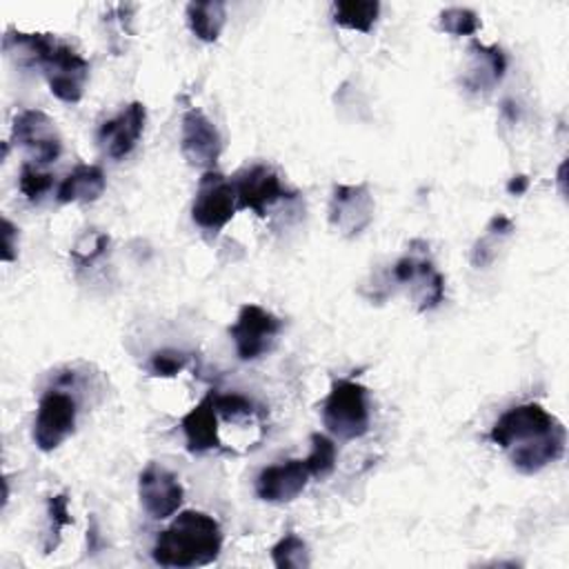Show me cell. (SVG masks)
Here are the masks:
<instances>
[{
	"mask_svg": "<svg viewBox=\"0 0 569 569\" xmlns=\"http://www.w3.org/2000/svg\"><path fill=\"white\" fill-rule=\"evenodd\" d=\"M440 29L451 36H473L480 29V18L467 7H449L440 13Z\"/></svg>",
	"mask_w": 569,
	"mask_h": 569,
	"instance_id": "obj_26",
	"label": "cell"
},
{
	"mask_svg": "<svg viewBox=\"0 0 569 569\" xmlns=\"http://www.w3.org/2000/svg\"><path fill=\"white\" fill-rule=\"evenodd\" d=\"M53 184V176L47 171L36 169L31 162H24L20 167V176H18V187L22 191V196L29 202H38Z\"/></svg>",
	"mask_w": 569,
	"mask_h": 569,
	"instance_id": "obj_27",
	"label": "cell"
},
{
	"mask_svg": "<svg viewBox=\"0 0 569 569\" xmlns=\"http://www.w3.org/2000/svg\"><path fill=\"white\" fill-rule=\"evenodd\" d=\"M280 329L282 320L278 316L258 305H244L240 307L236 322L229 327V333L240 360H256L273 347Z\"/></svg>",
	"mask_w": 569,
	"mask_h": 569,
	"instance_id": "obj_5",
	"label": "cell"
},
{
	"mask_svg": "<svg viewBox=\"0 0 569 569\" xmlns=\"http://www.w3.org/2000/svg\"><path fill=\"white\" fill-rule=\"evenodd\" d=\"M189 362V356L184 351H178V349H160V351H153L151 358H149V371L153 376H160V378H171L176 373H180Z\"/></svg>",
	"mask_w": 569,
	"mask_h": 569,
	"instance_id": "obj_28",
	"label": "cell"
},
{
	"mask_svg": "<svg viewBox=\"0 0 569 569\" xmlns=\"http://www.w3.org/2000/svg\"><path fill=\"white\" fill-rule=\"evenodd\" d=\"M76 427V400L58 389H49L36 411L33 442L40 451L58 449Z\"/></svg>",
	"mask_w": 569,
	"mask_h": 569,
	"instance_id": "obj_6",
	"label": "cell"
},
{
	"mask_svg": "<svg viewBox=\"0 0 569 569\" xmlns=\"http://www.w3.org/2000/svg\"><path fill=\"white\" fill-rule=\"evenodd\" d=\"M180 151L193 167L211 171L222 153V136L218 127L200 111L187 109L180 129Z\"/></svg>",
	"mask_w": 569,
	"mask_h": 569,
	"instance_id": "obj_11",
	"label": "cell"
},
{
	"mask_svg": "<svg viewBox=\"0 0 569 569\" xmlns=\"http://www.w3.org/2000/svg\"><path fill=\"white\" fill-rule=\"evenodd\" d=\"M309 478L311 471L305 460H284L278 465H269L256 478V493L264 502H291L305 491Z\"/></svg>",
	"mask_w": 569,
	"mask_h": 569,
	"instance_id": "obj_14",
	"label": "cell"
},
{
	"mask_svg": "<svg viewBox=\"0 0 569 569\" xmlns=\"http://www.w3.org/2000/svg\"><path fill=\"white\" fill-rule=\"evenodd\" d=\"M393 278L400 284L411 287L418 311H429L438 307L445 298V278L436 271L433 262L420 256H405L393 264Z\"/></svg>",
	"mask_w": 569,
	"mask_h": 569,
	"instance_id": "obj_13",
	"label": "cell"
},
{
	"mask_svg": "<svg viewBox=\"0 0 569 569\" xmlns=\"http://www.w3.org/2000/svg\"><path fill=\"white\" fill-rule=\"evenodd\" d=\"M180 427L187 438V449L191 453H207L220 447L218 438V411L213 405V391H209L193 409H189Z\"/></svg>",
	"mask_w": 569,
	"mask_h": 569,
	"instance_id": "obj_16",
	"label": "cell"
},
{
	"mask_svg": "<svg viewBox=\"0 0 569 569\" xmlns=\"http://www.w3.org/2000/svg\"><path fill=\"white\" fill-rule=\"evenodd\" d=\"M44 78L51 93L62 102H78L84 93L89 78V62L76 53L73 47L58 42L49 58L42 62Z\"/></svg>",
	"mask_w": 569,
	"mask_h": 569,
	"instance_id": "obj_7",
	"label": "cell"
},
{
	"mask_svg": "<svg viewBox=\"0 0 569 569\" xmlns=\"http://www.w3.org/2000/svg\"><path fill=\"white\" fill-rule=\"evenodd\" d=\"M236 196H238V209H251L260 218H264L267 209L284 198H293L296 191H289L278 171L269 164H251L244 171L238 173L233 180Z\"/></svg>",
	"mask_w": 569,
	"mask_h": 569,
	"instance_id": "obj_8",
	"label": "cell"
},
{
	"mask_svg": "<svg viewBox=\"0 0 569 569\" xmlns=\"http://www.w3.org/2000/svg\"><path fill=\"white\" fill-rule=\"evenodd\" d=\"M222 549V529L218 520L204 511H180L173 522L162 529L153 542L151 556L160 567H202L218 558Z\"/></svg>",
	"mask_w": 569,
	"mask_h": 569,
	"instance_id": "obj_1",
	"label": "cell"
},
{
	"mask_svg": "<svg viewBox=\"0 0 569 569\" xmlns=\"http://www.w3.org/2000/svg\"><path fill=\"white\" fill-rule=\"evenodd\" d=\"M56 44L58 42L51 33H22V31L7 29L2 38L4 53L16 56L18 64H24V67H31V64L42 67V62L49 58Z\"/></svg>",
	"mask_w": 569,
	"mask_h": 569,
	"instance_id": "obj_20",
	"label": "cell"
},
{
	"mask_svg": "<svg viewBox=\"0 0 569 569\" xmlns=\"http://www.w3.org/2000/svg\"><path fill=\"white\" fill-rule=\"evenodd\" d=\"M227 20L224 2L220 0H204V2H189L187 4V24L191 33L202 42H216Z\"/></svg>",
	"mask_w": 569,
	"mask_h": 569,
	"instance_id": "obj_21",
	"label": "cell"
},
{
	"mask_svg": "<svg viewBox=\"0 0 569 569\" xmlns=\"http://www.w3.org/2000/svg\"><path fill=\"white\" fill-rule=\"evenodd\" d=\"M16 249H18V229L9 218H2V253H0L2 260L11 262L16 258Z\"/></svg>",
	"mask_w": 569,
	"mask_h": 569,
	"instance_id": "obj_30",
	"label": "cell"
},
{
	"mask_svg": "<svg viewBox=\"0 0 569 569\" xmlns=\"http://www.w3.org/2000/svg\"><path fill=\"white\" fill-rule=\"evenodd\" d=\"M107 178L96 164H78L58 187L60 202H93L102 196Z\"/></svg>",
	"mask_w": 569,
	"mask_h": 569,
	"instance_id": "obj_19",
	"label": "cell"
},
{
	"mask_svg": "<svg viewBox=\"0 0 569 569\" xmlns=\"http://www.w3.org/2000/svg\"><path fill=\"white\" fill-rule=\"evenodd\" d=\"M47 516H49V529H47V540H44V553H51L60 545L62 529L67 525H71L67 493H58L47 500Z\"/></svg>",
	"mask_w": 569,
	"mask_h": 569,
	"instance_id": "obj_25",
	"label": "cell"
},
{
	"mask_svg": "<svg viewBox=\"0 0 569 569\" xmlns=\"http://www.w3.org/2000/svg\"><path fill=\"white\" fill-rule=\"evenodd\" d=\"M13 140L27 149V153L40 162L49 164L58 160L62 151V138L56 129V122L40 109H24L13 118L11 127Z\"/></svg>",
	"mask_w": 569,
	"mask_h": 569,
	"instance_id": "obj_9",
	"label": "cell"
},
{
	"mask_svg": "<svg viewBox=\"0 0 569 569\" xmlns=\"http://www.w3.org/2000/svg\"><path fill=\"white\" fill-rule=\"evenodd\" d=\"M565 445H567V431L560 425L558 429L549 431L547 436L529 442V445H520L509 449V458L511 465L525 473V476H533L538 471H542L549 462H556L562 458L565 453Z\"/></svg>",
	"mask_w": 569,
	"mask_h": 569,
	"instance_id": "obj_17",
	"label": "cell"
},
{
	"mask_svg": "<svg viewBox=\"0 0 569 569\" xmlns=\"http://www.w3.org/2000/svg\"><path fill=\"white\" fill-rule=\"evenodd\" d=\"M373 220V198L365 182L336 184L329 200V222L342 236L353 238L362 233Z\"/></svg>",
	"mask_w": 569,
	"mask_h": 569,
	"instance_id": "obj_10",
	"label": "cell"
},
{
	"mask_svg": "<svg viewBox=\"0 0 569 569\" xmlns=\"http://www.w3.org/2000/svg\"><path fill=\"white\" fill-rule=\"evenodd\" d=\"M236 209L238 196L233 182L227 180L220 171H204L191 204L193 222L207 231H218L233 218Z\"/></svg>",
	"mask_w": 569,
	"mask_h": 569,
	"instance_id": "obj_4",
	"label": "cell"
},
{
	"mask_svg": "<svg viewBox=\"0 0 569 569\" xmlns=\"http://www.w3.org/2000/svg\"><path fill=\"white\" fill-rule=\"evenodd\" d=\"M271 560H273V565L278 569H300V567H309L311 565L307 542L298 533H293V531H287L271 547Z\"/></svg>",
	"mask_w": 569,
	"mask_h": 569,
	"instance_id": "obj_23",
	"label": "cell"
},
{
	"mask_svg": "<svg viewBox=\"0 0 569 569\" xmlns=\"http://www.w3.org/2000/svg\"><path fill=\"white\" fill-rule=\"evenodd\" d=\"M380 2L376 0H340L333 4V22L345 29L369 33L378 20Z\"/></svg>",
	"mask_w": 569,
	"mask_h": 569,
	"instance_id": "obj_22",
	"label": "cell"
},
{
	"mask_svg": "<svg viewBox=\"0 0 569 569\" xmlns=\"http://www.w3.org/2000/svg\"><path fill=\"white\" fill-rule=\"evenodd\" d=\"M213 405H216V411L222 416V418H229V420H236V418H249L253 411H256V405L253 400L240 396V393H213Z\"/></svg>",
	"mask_w": 569,
	"mask_h": 569,
	"instance_id": "obj_29",
	"label": "cell"
},
{
	"mask_svg": "<svg viewBox=\"0 0 569 569\" xmlns=\"http://www.w3.org/2000/svg\"><path fill=\"white\" fill-rule=\"evenodd\" d=\"M527 187H529V178L527 176H513L509 182H507V191L511 193V196H520V193H525L527 191Z\"/></svg>",
	"mask_w": 569,
	"mask_h": 569,
	"instance_id": "obj_31",
	"label": "cell"
},
{
	"mask_svg": "<svg viewBox=\"0 0 569 569\" xmlns=\"http://www.w3.org/2000/svg\"><path fill=\"white\" fill-rule=\"evenodd\" d=\"M147 122V109L142 102L127 104L116 118L107 120L98 129V142L104 153L113 160H120L133 151Z\"/></svg>",
	"mask_w": 569,
	"mask_h": 569,
	"instance_id": "obj_15",
	"label": "cell"
},
{
	"mask_svg": "<svg viewBox=\"0 0 569 569\" xmlns=\"http://www.w3.org/2000/svg\"><path fill=\"white\" fill-rule=\"evenodd\" d=\"M562 422L551 416L542 405L538 402H525L507 409L491 427L489 438L493 445L502 449H513L520 445H529L549 431L558 429Z\"/></svg>",
	"mask_w": 569,
	"mask_h": 569,
	"instance_id": "obj_3",
	"label": "cell"
},
{
	"mask_svg": "<svg viewBox=\"0 0 569 569\" xmlns=\"http://www.w3.org/2000/svg\"><path fill=\"white\" fill-rule=\"evenodd\" d=\"M336 445L325 433H311V453L305 458L313 478H327L336 469Z\"/></svg>",
	"mask_w": 569,
	"mask_h": 569,
	"instance_id": "obj_24",
	"label": "cell"
},
{
	"mask_svg": "<svg viewBox=\"0 0 569 569\" xmlns=\"http://www.w3.org/2000/svg\"><path fill=\"white\" fill-rule=\"evenodd\" d=\"M322 422L340 440H356L369 431V405L367 387L338 378L331 382L327 398L322 400Z\"/></svg>",
	"mask_w": 569,
	"mask_h": 569,
	"instance_id": "obj_2",
	"label": "cell"
},
{
	"mask_svg": "<svg viewBox=\"0 0 569 569\" xmlns=\"http://www.w3.org/2000/svg\"><path fill=\"white\" fill-rule=\"evenodd\" d=\"M138 496L151 518L164 520L180 509L184 491L180 480L167 467L149 462L138 476Z\"/></svg>",
	"mask_w": 569,
	"mask_h": 569,
	"instance_id": "obj_12",
	"label": "cell"
},
{
	"mask_svg": "<svg viewBox=\"0 0 569 569\" xmlns=\"http://www.w3.org/2000/svg\"><path fill=\"white\" fill-rule=\"evenodd\" d=\"M469 53H471V64L465 76V84L471 91H489L493 84H498L505 78L507 58L500 47L482 44L473 40L469 44Z\"/></svg>",
	"mask_w": 569,
	"mask_h": 569,
	"instance_id": "obj_18",
	"label": "cell"
}]
</instances>
